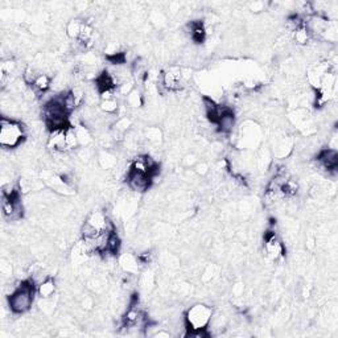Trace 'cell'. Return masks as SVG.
<instances>
[{
    "label": "cell",
    "instance_id": "1",
    "mask_svg": "<svg viewBox=\"0 0 338 338\" xmlns=\"http://www.w3.org/2000/svg\"><path fill=\"white\" fill-rule=\"evenodd\" d=\"M37 288L33 280H23L8 296V307L14 314H24L31 311Z\"/></svg>",
    "mask_w": 338,
    "mask_h": 338
},
{
    "label": "cell",
    "instance_id": "2",
    "mask_svg": "<svg viewBox=\"0 0 338 338\" xmlns=\"http://www.w3.org/2000/svg\"><path fill=\"white\" fill-rule=\"evenodd\" d=\"M27 132L24 124L3 116L0 120V146L4 150H15L25 141Z\"/></svg>",
    "mask_w": 338,
    "mask_h": 338
},
{
    "label": "cell",
    "instance_id": "3",
    "mask_svg": "<svg viewBox=\"0 0 338 338\" xmlns=\"http://www.w3.org/2000/svg\"><path fill=\"white\" fill-rule=\"evenodd\" d=\"M213 318V309L205 304H195L185 312V326L186 330L193 329H208Z\"/></svg>",
    "mask_w": 338,
    "mask_h": 338
},
{
    "label": "cell",
    "instance_id": "4",
    "mask_svg": "<svg viewBox=\"0 0 338 338\" xmlns=\"http://www.w3.org/2000/svg\"><path fill=\"white\" fill-rule=\"evenodd\" d=\"M3 215L8 221H19L24 215L20 193L16 188L3 189Z\"/></svg>",
    "mask_w": 338,
    "mask_h": 338
},
{
    "label": "cell",
    "instance_id": "5",
    "mask_svg": "<svg viewBox=\"0 0 338 338\" xmlns=\"http://www.w3.org/2000/svg\"><path fill=\"white\" fill-rule=\"evenodd\" d=\"M184 83V74L180 68H171L160 77V86L165 91H176L181 89Z\"/></svg>",
    "mask_w": 338,
    "mask_h": 338
},
{
    "label": "cell",
    "instance_id": "6",
    "mask_svg": "<svg viewBox=\"0 0 338 338\" xmlns=\"http://www.w3.org/2000/svg\"><path fill=\"white\" fill-rule=\"evenodd\" d=\"M264 251L267 256L272 260H277L283 258L285 249L284 245L279 238H277L276 232L273 230H270L264 234Z\"/></svg>",
    "mask_w": 338,
    "mask_h": 338
},
{
    "label": "cell",
    "instance_id": "7",
    "mask_svg": "<svg viewBox=\"0 0 338 338\" xmlns=\"http://www.w3.org/2000/svg\"><path fill=\"white\" fill-rule=\"evenodd\" d=\"M317 163L328 173H335L338 167V154L335 148H325L317 155Z\"/></svg>",
    "mask_w": 338,
    "mask_h": 338
},
{
    "label": "cell",
    "instance_id": "8",
    "mask_svg": "<svg viewBox=\"0 0 338 338\" xmlns=\"http://www.w3.org/2000/svg\"><path fill=\"white\" fill-rule=\"evenodd\" d=\"M188 33L193 41L201 44L206 38V28L204 23H201L200 20L190 21L188 24Z\"/></svg>",
    "mask_w": 338,
    "mask_h": 338
},
{
    "label": "cell",
    "instance_id": "9",
    "mask_svg": "<svg viewBox=\"0 0 338 338\" xmlns=\"http://www.w3.org/2000/svg\"><path fill=\"white\" fill-rule=\"evenodd\" d=\"M215 126L218 127V130L223 133H230L235 126V115L232 113V110H227L225 114H223L221 118L218 119V122L215 123Z\"/></svg>",
    "mask_w": 338,
    "mask_h": 338
},
{
    "label": "cell",
    "instance_id": "10",
    "mask_svg": "<svg viewBox=\"0 0 338 338\" xmlns=\"http://www.w3.org/2000/svg\"><path fill=\"white\" fill-rule=\"evenodd\" d=\"M56 292V281L52 277H46L41 283L37 285V295L41 297L42 300L51 299Z\"/></svg>",
    "mask_w": 338,
    "mask_h": 338
},
{
    "label": "cell",
    "instance_id": "11",
    "mask_svg": "<svg viewBox=\"0 0 338 338\" xmlns=\"http://www.w3.org/2000/svg\"><path fill=\"white\" fill-rule=\"evenodd\" d=\"M85 23L86 21H83L82 19H72V20L66 24V34H68L72 40H75V41H77L79 38V36H81V32H82Z\"/></svg>",
    "mask_w": 338,
    "mask_h": 338
},
{
    "label": "cell",
    "instance_id": "12",
    "mask_svg": "<svg viewBox=\"0 0 338 338\" xmlns=\"http://www.w3.org/2000/svg\"><path fill=\"white\" fill-rule=\"evenodd\" d=\"M52 85V79L49 75L46 74H38L37 78L34 79V82L32 83V89L34 90V92H40V94H44L49 90Z\"/></svg>",
    "mask_w": 338,
    "mask_h": 338
},
{
    "label": "cell",
    "instance_id": "13",
    "mask_svg": "<svg viewBox=\"0 0 338 338\" xmlns=\"http://www.w3.org/2000/svg\"><path fill=\"white\" fill-rule=\"evenodd\" d=\"M294 38H295V41H296L299 45H307L308 42L311 41L312 36H311V33L308 32L307 27H305V23L301 25V27L295 29Z\"/></svg>",
    "mask_w": 338,
    "mask_h": 338
},
{
    "label": "cell",
    "instance_id": "14",
    "mask_svg": "<svg viewBox=\"0 0 338 338\" xmlns=\"http://www.w3.org/2000/svg\"><path fill=\"white\" fill-rule=\"evenodd\" d=\"M99 109L101 111L105 114H109V115H114L115 113H118V109H119V103L116 101V98L113 99H103L99 102Z\"/></svg>",
    "mask_w": 338,
    "mask_h": 338
},
{
    "label": "cell",
    "instance_id": "15",
    "mask_svg": "<svg viewBox=\"0 0 338 338\" xmlns=\"http://www.w3.org/2000/svg\"><path fill=\"white\" fill-rule=\"evenodd\" d=\"M120 264L124 268V271L128 273H133L137 270V259L132 255H124L120 260Z\"/></svg>",
    "mask_w": 338,
    "mask_h": 338
},
{
    "label": "cell",
    "instance_id": "16",
    "mask_svg": "<svg viewBox=\"0 0 338 338\" xmlns=\"http://www.w3.org/2000/svg\"><path fill=\"white\" fill-rule=\"evenodd\" d=\"M126 98H127V103H128V106L139 107L141 105V95H140V92L137 91L136 89L133 90L130 95L126 96Z\"/></svg>",
    "mask_w": 338,
    "mask_h": 338
},
{
    "label": "cell",
    "instance_id": "17",
    "mask_svg": "<svg viewBox=\"0 0 338 338\" xmlns=\"http://www.w3.org/2000/svg\"><path fill=\"white\" fill-rule=\"evenodd\" d=\"M146 135H147L148 140L152 141V143H159L161 139V132L159 128H150V130H147Z\"/></svg>",
    "mask_w": 338,
    "mask_h": 338
},
{
    "label": "cell",
    "instance_id": "18",
    "mask_svg": "<svg viewBox=\"0 0 338 338\" xmlns=\"http://www.w3.org/2000/svg\"><path fill=\"white\" fill-rule=\"evenodd\" d=\"M196 172L200 174H206L209 172L208 165L204 164V163H201V164H197L196 165Z\"/></svg>",
    "mask_w": 338,
    "mask_h": 338
},
{
    "label": "cell",
    "instance_id": "19",
    "mask_svg": "<svg viewBox=\"0 0 338 338\" xmlns=\"http://www.w3.org/2000/svg\"><path fill=\"white\" fill-rule=\"evenodd\" d=\"M196 161H197V160H196V157L193 156V155L185 157V163H186V165H195Z\"/></svg>",
    "mask_w": 338,
    "mask_h": 338
}]
</instances>
